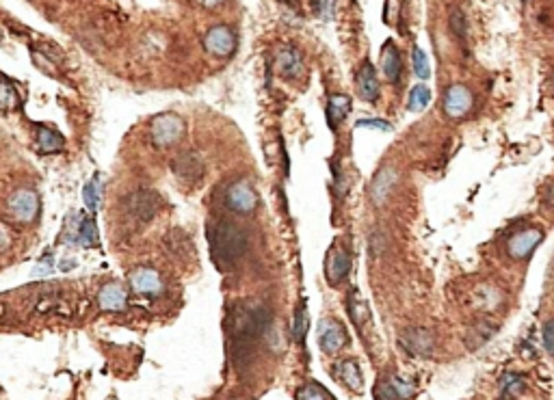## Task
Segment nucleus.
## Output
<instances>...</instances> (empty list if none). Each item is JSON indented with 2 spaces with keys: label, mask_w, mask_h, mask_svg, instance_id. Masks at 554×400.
<instances>
[{
  "label": "nucleus",
  "mask_w": 554,
  "mask_h": 400,
  "mask_svg": "<svg viewBox=\"0 0 554 400\" xmlns=\"http://www.w3.org/2000/svg\"><path fill=\"white\" fill-rule=\"evenodd\" d=\"M273 314L262 303H241L230 312L228 336H230V355L238 368H245L254 359V348L260 338L271 329Z\"/></svg>",
  "instance_id": "nucleus-1"
},
{
  "label": "nucleus",
  "mask_w": 554,
  "mask_h": 400,
  "mask_svg": "<svg viewBox=\"0 0 554 400\" xmlns=\"http://www.w3.org/2000/svg\"><path fill=\"white\" fill-rule=\"evenodd\" d=\"M212 258L221 268H232L247 251V234L230 221H217L208 228Z\"/></svg>",
  "instance_id": "nucleus-2"
},
{
  "label": "nucleus",
  "mask_w": 554,
  "mask_h": 400,
  "mask_svg": "<svg viewBox=\"0 0 554 400\" xmlns=\"http://www.w3.org/2000/svg\"><path fill=\"white\" fill-rule=\"evenodd\" d=\"M184 132H187V123L175 113H163L149 123V137H152V143L161 149L180 143Z\"/></svg>",
  "instance_id": "nucleus-3"
},
{
  "label": "nucleus",
  "mask_w": 554,
  "mask_h": 400,
  "mask_svg": "<svg viewBox=\"0 0 554 400\" xmlns=\"http://www.w3.org/2000/svg\"><path fill=\"white\" fill-rule=\"evenodd\" d=\"M225 206L236 214H251L258 208V195L247 180H236L225 191Z\"/></svg>",
  "instance_id": "nucleus-4"
},
{
  "label": "nucleus",
  "mask_w": 554,
  "mask_h": 400,
  "mask_svg": "<svg viewBox=\"0 0 554 400\" xmlns=\"http://www.w3.org/2000/svg\"><path fill=\"white\" fill-rule=\"evenodd\" d=\"M123 204H126V210H128V214L141 223H147V221H152L154 214L158 212V195L154 191H147V188H141V191H135L130 193L128 197L123 199Z\"/></svg>",
  "instance_id": "nucleus-5"
},
{
  "label": "nucleus",
  "mask_w": 554,
  "mask_h": 400,
  "mask_svg": "<svg viewBox=\"0 0 554 400\" xmlns=\"http://www.w3.org/2000/svg\"><path fill=\"white\" fill-rule=\"evenodd\" d=\"M472 106H474V95H472V91L466 85H450L444 91L442 109H444L446 117L461 119V117H466L472 111Z\"/></svg>",
  "instance_id": "nucleus-6"
},
{
  "label": "nucleus",
  "mask_w": 554,
  "mask_h": 400,
  "mask_svg": "<svg viewBox=\"0 0 554 400\" xmlns=\"http://www.w3.org/2000/svg\"><path fill=\"white\" fill-rule=\"evenodd\" d=\"M541 240H543V232L539 228H524L507 240V256L515 262H522L526 258H531V254L539 247Z\"/></svg>",
  "instance_id": "nucleus-7"
},
{
  "label": "nucleus",
  "mask_w": 554,
  "mask_h": 400,
  "mask_svg": "<svg viewBox=\"0 0 554 400\" xmlns=\"http://www.w3.org/2000/svg\"><path fill=\"white\" fill-rule=\"evenodd\" d=\"M7 212L20 221V223H31L37 212H39V197L31 188H20L7 199Z\"/></svg>",
  "instance_id": "nucleus-8"
},
{
  "label": "nucleus",
  "mask_w": 554,
  "mask_h": 400,
  "mask_svg": "<svg viewBox=\"0 0 554 400\" xmlns=\"http://www.w3.org/2000/svg\"><path fill=\"white\" fill-rule=\"evenodd\" d=\"M398 344L414 357H431L435 340L429 329L422 327H410L398 336Z\"/></svg>",
  "instance_id": "nucleus-9"
},
{
  "label": "nucleus",
  "mask_w": 554,
  "mask_h": 400,
  "mask_svg": "<svg viewBox=\"0 0 554 400\" xmlns=\"http://www.w3.org/2000/svg\"><path fill=\"white\" fill-rule=\"evenodd\" d=\"M351 270V254L349 249L340 242H334L325 260V277L332 286H338L346 280V275Z\"/></svg>",
  "instance_id": "nucleus-10"
},
{
  "label": "nucleus",
  "mask_w": 554,
  "mask_h": 400,
  "mask_svg": "<svg viewBox=\"0 0 554 400\" xmlns=\"http://www.w3.org/2000/svg\"><path fill=\"white\" fill-rule=\"evenodd\" d=\"M171 171L175 173V178L184 184H197L204 178V160L199 158L195 152H182L171 160Z\"/></svg>",
  "instance_id": "nucleus-11"
},
{
  "label": "nucleus",
  "mask_w": 554,
  "mask_h": 400,
  "mask_svg": "<svg viewBox=\"0 0 554 400\" xmlns=\"http://www.w3.org/2000/svg\"><path fill=\"white\" fill-rule=\"evenodd\" d=\"M236 33L230 29V27H225V24H219V27H212L206 37H204V46L210 55L223 59V57H230L234 55V50H236Z\"/></svg>",
  "instance_id": "nucleus-12"
},
{
  "label": "nucleus",
  "mask_w": 554,
  "mask_h": 400,
  "mask_svg": "<svg viewBox=\"0 0 554 400\" xmlns=\"http://www.w3.org/2000/svg\"><path fill=\"white\" fill-rule=\"evenodd\" d=\"M346 342H349V336L338 320H323L318 324V346L323 353L327 355L338 353Z\"/></svg>",
  "instance_id": "nucleus-13"
},
{
  "label": "nucleus",
  "mask_w": 554,
  "mask_h": 400,
  "mask_svg": "<svg viewBox=\"0 0 554 400\" xmlns=\"http://www.w3.org/2000/svg\"><path fill=\"white\" fill-rule=\"evenodd\" d=\"M275 65H277V71H280V76L290 78V81L299 78L301 74H304V63H301V55H299V50L292 48V46H286V48L280 50V53H277Z\"/></svg>",
  "instance_id": "nucleus-14"
},
{
  "label": "nucleus",
  "mask_w": 554,
  "mask_h": 400,
  "mask_svg": "<svg viewBox=\"0 0 554 400\" xmlns=\"http://www.w3.org/2000/svg\"><path fill=\"white\" fill-rule=\"evenodd\" d=\"M502 298L505 296H502L500 288L494 284H478L472 290V305L483 312H494L496 308H500Z\"/></svg>",
  "instance_id": "nucleus-15"
},
{
  "label": "nucleus",
  "mask_w": 554,
  "mask_h": 400,
  "mask_svg": "<svg viewBox=\"0 0 554 400\" xmlns=\"http://www.w3.org/2000/svg\"><path fill=\"white\" fill-rule=\"evenodd\" d=\"M379 61H381V71L384 76L390 83H398L400 81V71H403V63H400V53L398 48L394 46L392 39H388L379 53Z\"/></svg>",
  "instance_id": "nucleus-16"
},
{
  "label": "nucleus",
  "mask_w": 554,
  "mask_h": 400,
  "mask_svg": "<svg viewBox=\"0 0 554 400\" xmlns=\"http://www.w3.org/2000/svg\"><path fill=\"white\" fill-rule=\"evenodd\" d=\"M130 284L141 294L154 296V294H161L163 292V280H161V275L156 270H152V268H139V270H135L133 277H130Z\"/></svg>",
  "instance_id": "nucleus-17"
},
{
  "label": "nucleus",
  "mask_w": 554,
  "mask_h": 400,
  "mask_svg": "<svg viewBox=\"0 0 554 400\" xmlns=\"http://www.w3.org/2000/svg\"><path fill=\"white\" fill-rule=\"evenodd\" d=\"M396 182H398V173H396L392 167H384V169L374 176L372 186H370V197H372V202H374V204H384Z\"/></svg>",
  "instance_id": "nucleus-18"
},
{
  "label": "nucleus",
  "mask_w": 554,
  "mask_h": 400,
  "mask_svg": "<svg viewBox=\"0 0 554 400\" xmlns=\"http://www.w3.org/2000/svg\"><path fill=\"white\" fill-rule=\"evenodd\" d=\"M358 91L366 102H374L379 97V81H377L374 67L368 61H364L358 71Z\"/></svg>",
  "instance_id": "nucleus-19"
},
{
  "label": "nucleus",
  "mask_w": 554,
  "mask_h": 400,
  "mask_svg": "<svg viewBox=\"0 0 554 400\" xmlns=\"http://www.w3.org/2000/svg\"><path fill=\"white\" fill-rule=\"evenodd\" d=\"M126 303H128V294H126V290L117 284L104 286L97 294V305L104 312H121Z\"/></svg>",
  "instance_id": "nucleus-20"
},
{
  "label": "nucleus",
  "mask_w": 554,
  "mask_h": 400,
  "mask_svg": "<svg viewBox=\"0 0 554 400\" xmlns=\"http://www.w3.org/2000/svg\"><path fill=\"white\" fill-rule=\"evenodd\" d=\"M349 111H351V97L349 95L336 93L327 99V123H330L332 130H338L340 121L349 115Z\"/></svg>",
  "instance_id": "nucleus-21"
},
{
  "label": "nucleus",
  "mask_w": 554,
  "mask_h": 400,
  "mask_svg": "<svg viewBox=\"0 0 554 400\" xmlns=\"http://www.w3.org/2000/svg\"><path fill=\"white\" fill-rule=\"evenodd\" d=\"M334 372H336V377H338L349 389L362 392V385H364V381H362V370H360V366H358L353 359H344V361H340V364L334 368Z\"/></svg>",
  "instance_id": "nucleus-22"
},
{
  "label": "nucleus",
  "mask_w": 554,
  "mask_h": 400,
  "mask_svg": "<svg viewBox=\"0 0 554 400\" xmlns=\"http://www.w3.org/2000/svg\"><path fill=\"white\" fill-rule=\"evenodd\" d=\"M381 394L390 400H407L416 394V383L392 377L381 385Z\"/></svg>",
  "instance_id": "nucleus-23"
},
{
  "label": "nucleus",
  "mask_w": 554,
  "mask_h": 400,
  "mask_svg": "<svg viewBox=\"0 0 554 400\" xmlns=\"http://www.w3.org/2000/svg\"><path fill=\"white\" fill-rule=\"evenodd\" d=\"M65 145V139L53 130V128H46V126H39V132H37V147L41 154H53V152H61Z\"/></svg>",
  "instance_id": "nucleus-24"
},
{
  "label": "nucleus",
  "mask_w": 554,
  "mask_h": 400,
  "mask_svg": "<svg viewBox=\"0 0 554 400\" xmlns=\"http://www.w3.org/2000/svg\"><path fill=\"white\" fill-rule=\"evenodd\" d=\"M496 324L492 320H481V322H476L474 327L468 331L466 336V344L470 348H478V346H483L485 342H489V338L496 333Z\"/></svg>",
  "instance_id": "nucleus-25"
},
{
  "label": "nucleus",
  "mask_w": 554,
  "mask_h": 400,
  "mask_svg": "<svg viewBox=\"0 0 554 400\" xmlns=\"http://www.w3.org/2000/svg\"><path fill=\"white\" fill-rule=\"evenodd\" d=\"M349 314H351V320L356 322V327L364 333V327L370 322V316H368V308L362 298L358 296V292H351L349 294Z\"/></svg>",
  "instance_id": "nucleus-26"
},
{
  "label": "nucleus",
  "mask_w": 554,
  "mask_h": 400,
  "mask_svg": "<svg viewBox=\"0 0 554 400\" xmlns=\"http://www.w3.org/2000/svg\"><path fill=\"white\" fill-rule=\"evenodd\" d=\"M431 102V91L426 89L424 85H416L412 91H410V99H407V109L412 113H420L429 106Z\"/></svg>",
  "instance_id": "nucleus-27"
},
{
  "label": "nucleus",
  "mask_w": 554,
  "mask_h": 400,
  "mask_svg": "<svg viewBox=\"0 0 554 400\" xmlns=\"http://www.w3.org/2000/svg\"><path fill=\"white\" fill-rule=\"evenodd\" d=\"M308 327H310V324H308V308H306L304 301H301L297 312H295V316H292V338L297 342H304V338L308 333Z\"/></svg>",
  "instance_id": "nucleus-28"
},
{
  "label": "nucleus",
  "mask_w": 554,
  "mask_h": 400,
  "mask_svg": "<svg viewBox=\"0 0 554 400\" xmlns=\"http://www.w3.org/2000/svg\"><path fill=\"white\" fill-rule=\"evenodd\" d=\"M79 242L83 247H95L97 244V228L91 216H85L79 228Z\"/></svg>",
  "instance_id": "nucleus-29"
},
{
  "label": "nucleus",
  "mask_w": 554,
  "mask_h": 400,
  "mask_svg": "<svg viewBox=\"0 0 554 400\" xmlns=\"http://www.w3.org/2000/svg\"><path fill=\"white\" fill-rule=\"evenodd\" d=\"M412 65H414V71L420 81H426L431 76V67H429V61H426V55L422 53V48L414 46L412 50Z\"/></svg>",
  "instance_id": "nucleus-30"
},
{
  "label": "nucleus",
  "mask_w": 554,
  "mask_h": 400,
  "mask_svg": "<svg viewBox=\"0 0 554 400\" xmlns=\"http://www.w3.org/2000/svg\"><path fill=\"white\" fill-rule=\"evenodd\" d=\"M450 31L455 33V37L466 41V37H468V22H466V15H464V11L459 7H455L450 11Z\"/></svg>",
  "instance_id": "nucleus-31"
},
{
  "label": "nucleus",
  "mask_w": 554,
  "mask_h": 400,
  "mask_svg": "<svg viewBox=\"0 0 554 400\" xmlns=\"http://www.w3.org/2000/svg\"><path fill=\"white\" fill-rule=\"evenodd\" d=\"M297 400H334V398L327 394L320 385L308 383L297 392Z\"/></svg>",
  "instance_id": "nucleus-32"
},
{
  "label": "nucleus",
  "mask_w": 554,
  "mask_h": 400,
  "mask_svg": "<svg viewBox=\"0 0 554 400\" xmlns=\"http://www.w3.org/2000/svg\"><path fill=\"white\" fill-rule=\"evenodd\" d=\"M13 109H18V89H13L11 83L5 81L3 83V111L9 113Z\"/></svg>",
  "instance_id": "nucleus-33"
},
{
  "label": "nucleus",
  "mask_w": 554,
  "mask_h": 400,
  "mask_svg": "<svg viewBox=\"0 0 554 400\" xmlns=\"http://www.w3.org/2000/svg\"><path fill=\"white\" fill-rule=\"evenodd\" d=\"M310 5L314 9V13L323 20H330L332 18V11H334V5L336 0H310Z\"/></svg>",
  "instance_id": "nucleus-34"
},
{
  "label": "nucleus",
  "mask_w": 554,
  "mask_h": 400,
  "mask_svg": "<svg viewBox=\"0 0 554 400\" xmlns=\"http://www.w3.org/2000/svg\"><path fill=\"white\" fill-rule=\"evenodd\" d=\"M83 197H85V204H87V208H89L91 212H95V210H97V202H100V195H97V182H95V180H91V182L85 186V191H83Z\"/></svg>",
  "instance_id": "nucleus-35"
},
{
  "label": "nucleus",
  "mask_w": 554,
  "mask_h": 400,
  "mask_svg": "<svg viewBox=\"0 0 554 400\" xmlns=\"http://www.w3.org/2000/svg\"><path fill=\"white\" fill-rule=\"evenodd\" d=\"M541 338H543V348H546V351H548L550 355H554V318L548 320V322L543 324V333H541Z\"/></svg>",
  "instance_id": "nucleus-36"
},
{
  "label": "nucleus",
  "mask_w": 554,
  "mask_h": 400,
  "mask_svg": "<svg viewBox=\"0 0 554 400\" xmlns=\"http://www.w3.org/2000/svg\"><path fill=\"white\" fill-rule=\"evenodd\" d=\"M524 389V383H522V379H518V377H507V383H505V387H502V396L505 398H513V396H518L520 392Z\"/></svg>",
  "instance_id": "nucleus-37"
},
{
  "label": "nucleus",
  "mask_w": 554,
  "mask_h": 400,
  "mask_svg": "<svg viewBox=\"0 0 554 400\" xmlns=\"http://www.w3.org/2000/svg\"><path fill=\"white\" fill-rule=\"evenodd\" d=\"M358 128H377V130H384V132H390L392 126L384 119H360L358 121Z\"/></svg>",
  "instance_id": "nucleus-38"
},
{
  "label": "nucleus",
  "mask_w": 554,
  "mask_h": 400,
  "mask_svg": "<svg viewBox=\"0 0 554 400\" xmlns=\"http://www.w3.org/2000/svg\"><path fill=\"white\" fill-rule=\"evenodd\" d=\"M546 204H548L550 208H554V180L550 182V186H548V191H546Z\"/></svg>",
  "instance_id": "nucleus-39"
},
{
  "label": "nucleus",
  "mask_w": 554,
  "mask_h": 400,
  "mask_svg": "<svg viewBox=\"0 0 554 400\" xmlns=\"http://www.w3.org/2000/svg\"><path fill=\"white\" fill-rule=\"evenodd\" d=\"M197 3H199L201 7H208V9H212V7L221 5V3H223V0H197Z\"/></svg>",
  "instance_id": "nucleus-40"
},
{
  "label": "nucleus",
  "mask_w": 554,
  "mask_h": 400,
  "mask_svg": "<svg viewBox=\"0 0 554 400\" xmlns=\"http://www.w3.org/2000/svg\"><path fill=\"white\" fill-rule=\"evenodd\" d=\"M286 3H297V0H286Z\"/></svg>",
  "instance_id": "nucleus-41"
}]
</instances>
